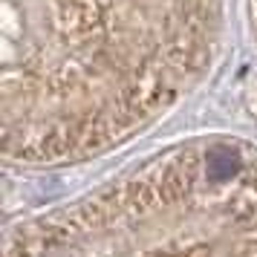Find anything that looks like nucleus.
<instances>
[{"label": "nucleus", "mask_w": 257, "mask_h": 257, "mask_svg": "<svg viewBox=\"0 0 257 257\" xmlns=\"http://www.w3.org/2000/svg\"><path fill=\"white\" fill-rule=\"evenodd\" d=\"M217 32L220 0H3V153L121 145L202 78Z\"/></svg>", "instance_id": "1"}, {"label": "nucleus", "mask_w": 257, "mask_h": 257, "mask_svg": "<svg viewBox=\"0 0 257 257\" xmlns=\"http://www.w3.org/2000/svg\"><path fill=\"white\" fill-rule=\"evenodd\" d=\"M6 257H257V151L231 139L176 145L21 222Z\"/></svg>", "instance_id": "2"}]
</instances>
